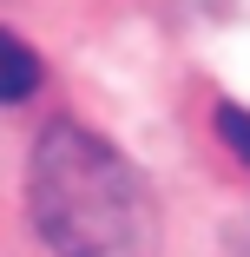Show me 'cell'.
I'll use <instances>...</instances> for the list:
<instances>
[{
  "label": "cell",
  "instance_id": "1",
  "mask_svg": "<svg viewBox=\"0 0 250 257\" xmlns=\"http://www.w3.org/2000/svg\"><path fill=\"white\" fill-rule=\"evenodd\" d=\"M27 198L53 257H158V204L138 165L73 119L40 132Z\"/></svg>",
  "mask_w": 250,
  "mask_h": 257
},
{
  "label": "cell",
  "instance_id": "2",
  "mask_svg": "<svg viewBox=\"0 0 250 257\" xmlns=\"http://www.w3.org/2000/svg\"><path fill=\"white\" fill-rule=\"evenodd\" d=\"M33 86H40V60H33V46H20L7 27H0V106L27 99Z\"/></svg>",
  "mask_w": 250,
  "mask_h": 257
},
{
  "label": "cell",
  "instance_id": "3",
  "mask_svg": "<svg viewBox=\"0 0 250 257\" xmlns=\"http://www.w3.org/2000/svg\"><path fill=\"white\" fill-rule=\"evenodd\" d=\"M217 139L250 165V112H243V106H217Z\"/></svg>",
  "mask_w": 250,
  "mask_h": 257
}]
</instances>
